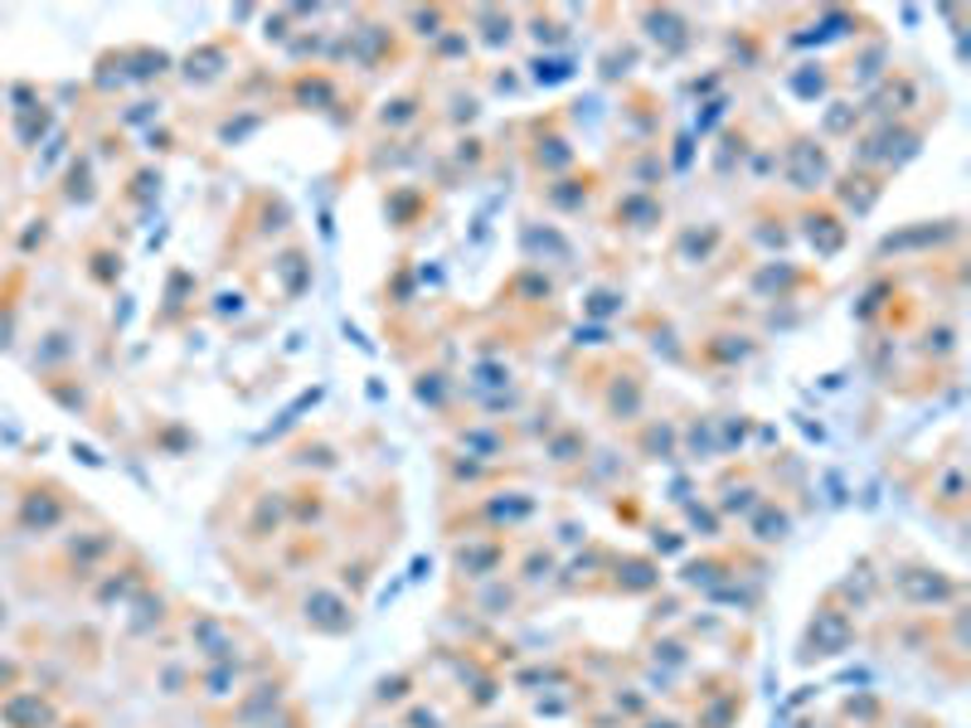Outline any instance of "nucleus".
<instances>
[{"label":"nucleus","instance_id":"1","mask_svg":"<svg viewBox=\"0 0 971 728\" xmlns=\"http://www.w3.org/2000/svg\"><path fill=\"white\" fill-rule=\"evenodd\" d=\"M782 175L787 181H792L797 189H826L831 185V155H826V146H821V137H807V131H801V137H792L782 146Z\"/></svg>","mask_w":971,"mask_h":728},{"label":"nucleus","instance_id":"2","mask_svg":"<svg viewBox=\"0 0 971 728\" xmlns=\"http://www.w3.org/2000/svg\"><path fill=\"white\" fill-rule=\"evenodd\" d=\"M0 714H5L10 728H54V719H59V709H54L49 700H39L35 690L10 694V700L0 704Z\"/></svg>","mask_w":971,"mask_h":728},{"label":"nucleus","instance_id":"3","mask_svg":"<svg viewBox=\"0 0 971 728\" xmlns=\"http://www.w3.org/2000/svg\"><path fill=\"white\" fill-rule=\"evenodd\" d=\"M224 49H229V44H224V39H214V44H199V49H195V54H190V59H185V69H180V78H185V83H195V88L214 83V78L224 73Z\"/></svg>","mask_w":971,"mask_h":728},{"label":"nucleus","instance_id":"4","mask_svg":"<svg viewBox=\"0 0 971 728\" xmlns=\"http://www.w3.org/2000/svg\"><path fill=\"white\" fill-rule=\"evenodd\" d=\"M384 107H393V112H379V127H403V122H413L418 117V97L413 93H403V97H393V103H384Z\"/></svg>","mask_w":971,"mask_h":728},{"label":"nucleus","instance_id":"5","mask_svg":"<svg viewBox=\"0 0 971 728\" xmlns=\"http://www.w3.org/2000/svg\"><path fill=\"white\" fill-rule=\"evenodd\" d=\"M443 15H447V10H418L413 20H418V25H437V20H443ZM423 35H427V39H443V35H437V30H423Z\"/></svg>","mask_w":971,"mask_h":728}]
</instances>
